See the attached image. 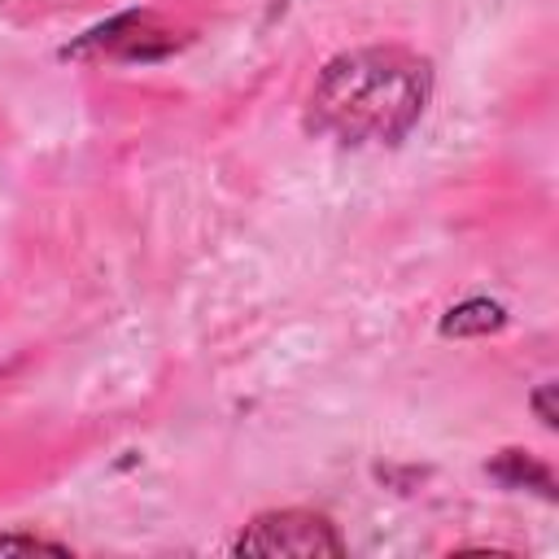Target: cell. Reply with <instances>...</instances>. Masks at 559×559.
Here are the masks:
<instances>
[{
	"mask_svg": "<svg viewBox=\"0 0 559 559\" xmlns=\"http://www.w3.org/2000/svg\"><path fill=\"white\" fill-rule=\"evenodd\" d=\"M432 92V66L406 48H354L323 66L310 92V127L341 144L406 135Z\"/></svg>",
	"mask_w": 559,
	"mask_h": 559,
	"instance_id": "6da1fadb",
	"label": "cell"
},
{
	"mask_svg": "<svg viewBox=\"0 0 559 559\" xmlns=\"http://www.w3.org/2000/svg\"><path fill=\"white\" fill-rule=\"evenodd\" d=\"M240 555H297V559H319V555H345L341 533L314 515V511H266L258 515L240 537Z\"/></svg>",
	"mask_w": 559,
	"mask_h": 559,
	"instance_id": "7a4b0ae2",
	"label": "cell"
},
{
	"mask_svg": "<svg viewBox=\"0 0 559 559\" xmlns=\"http://www.w3.org/2000/svg\"><path fill=\"white\" fill-rule=\"evenodd\" d=\"M179 39L170 31H162L148 13H122L114 17L109 26L83 35V44H74V57L79 52H105V57H127V61H153L162 52H170Z\"/></svg>",
	"mask_w": 559,
	"mask_h": 559,
	"instance_id": "3957f363",
	"label": "cell"
},
{
	"mask_svg": "<svg viewBox=\"0 0 559 559\" xmlns=\"http://www.w3.org/2000/svg\"><path fill=\"white\" fill-rule=\"evenodd\" d=\"M507 323V310L498 301H485V297H472L463 306H454L445 319H441V336H485V332H498Z\"/></svg>",
	"mask_w": 559,
	"mask_h": 559,
	"instance_id": "277c9868",
	"label": "cell"
},
{
	"mask_svg": "<svg viewBox=\"0 0 559 559\" xmlns=\"http://www.w3.org/2000/svg\"><path fill=\"white\" fill-rule=\"evenodd\" d=\"M489 476H498L502 485H533L542 498H555L550 472H546L542 463H533L528 454H520V450H502V459L489 463Z\"/></svg>",
	"mask_w": 559,
	"mask_h": 559,
	"instance_id": "5b68a950",
	"label": "cell"
},
{
	"mask_svg": "<svg viewBox=\"0 0 559 559\" xmlns=\"http://www.w3.org/2000/svg\"><path fill=\"white\" fill-rule=\"evenodd\" d=\"M35 550L66 555L61 542H48V537H35V533H0V555H35Z\"/></svg>",
	"mask_w": 559,
	"mask_h": 559,
	"instance_id": "8992f818",
	"label": "cell"
},
{
	"mask_svg": "<svg viewBox=\"0 0 559 559\" xmlns=\"http://www.w3.org/2000/svg\"><path fill=\"white\" fill-rule=\"evenodd\" d=\"M533 411H537V419H542L546 428H555V419H559V415H555V384H550V380L533 393Z\"/></svg>",
	"mask_w": 559,
	"mask_h": 559,
	"instance_id": "52a82bcc",
	"label": "cell"
}]
</instances>
